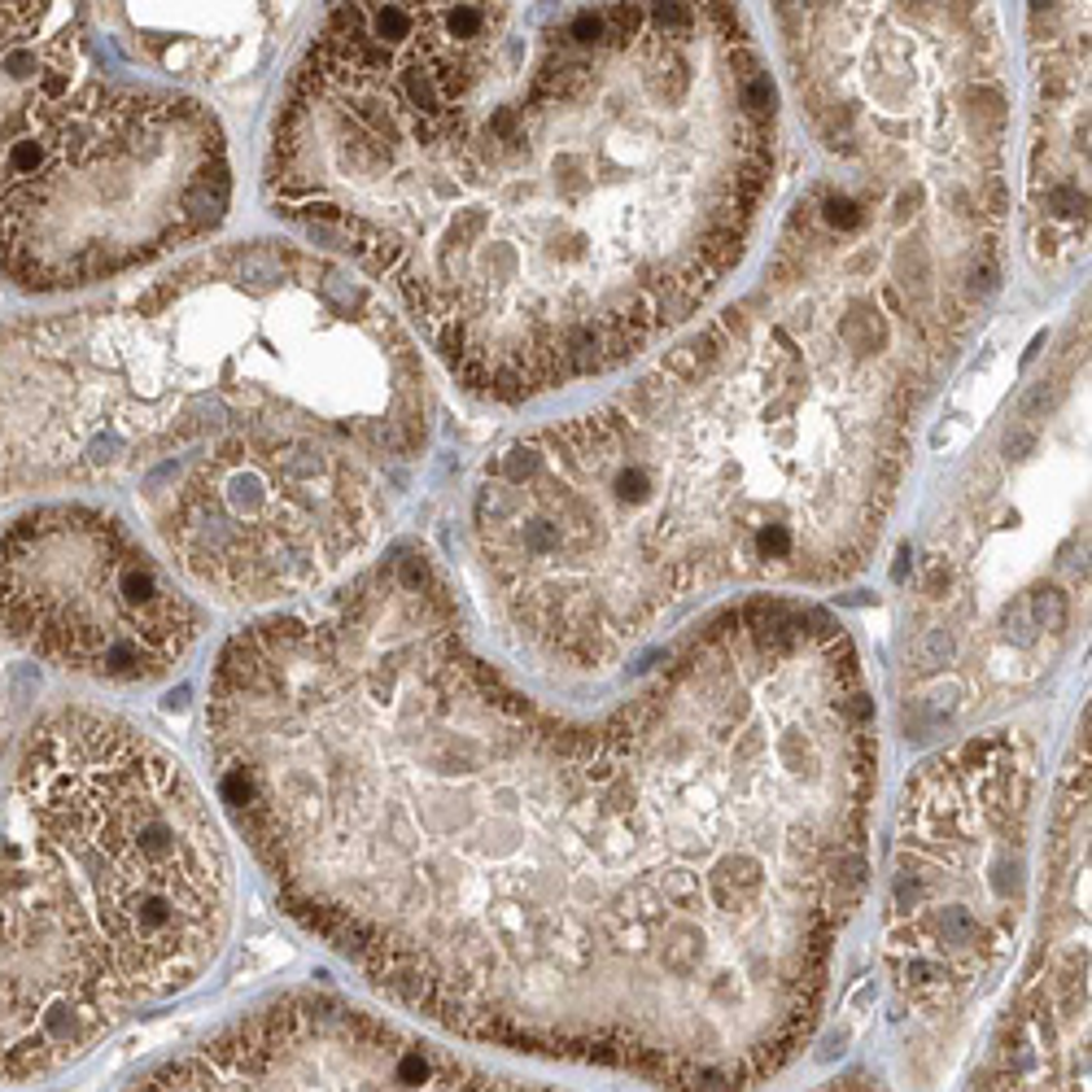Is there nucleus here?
Segmentation results:
<instances>
[{"label": "nucleus", "mask_w": 1092, "mask_h": 1092, "mask_svg": "<svg viewBox=\"0 0 1092 1092\" xmlns=\"http://www.w3.org/2000/svg\"><path fill=\"white\" fill-rule=\"evenodd\" d=\"M232 900L206 795L158 739L88 704L40 712L0 800V1080L71 1066L193 987Z\"/></svg>", "instance_id": "39448f33"}, {"label": "nucleus", "mask_w": 1092, "mask_h": 1092, "mask_svg": "<svg viewBox=\"0 0 1092 1092\" xmlns=\"http://www.w3.org/2000/svg\"><path fill=\"white\" fill-rule=\"evenodd\" d=\"M176 569L106 507L44 503L0 529V642L101 687H153L201 642Z\"/></svg>", "instance_id": "6e6552de"}, {"label": "nucleus", "mask_w": 1092, "mask_h": 1092, "mask_svg": "<svg viewBox=\"0 0 1092 1092\" xmlns=\"http://www.w3.org/2000/svg\"><path fill=\"white\" fill-rule=\"evenodd\" d=\"M206 752L302 931L433 1027L546 1062L774 1080L865 896L874 695L848 625L782 594L569 712L398 542L224 642Z\"/></svg>", "instance_id": "f257e3e1"}, {"label": "nucleus", "mask_w": 1092, "mask_h": 1092, "mask_svg": "<svg viewBox=\"0 0 1092 1092\" xmlns=\"http://www.w3.org/2000/svg\"><path fill=\"white\" fill-rule=\"evenodd\" d=\"M302 0H96L101 23L170 83L219 88L276 53Z\"/></svg>", "instance_id": "f8f14e48"}, {"label": "nucleus", "mask_w": 1092, "mask_h": 1092, "mask_svg": "<svg viewBox=\"0 0 1092 1092\" xmlns=\"http://www.w3.org/2000/svg\"><path fill=\"white\" fill-rule=\"evenodd\" d=\"M433 412L398 315L346 263L267 236L0 323V499L123 485L166 564L232 608L367 555Z\"/></svg>", "instance_id": "20e7f679"}, {"label": "nucleus", "mask_w": 1092, "mask_h": 1092, "mask_svg": "<svg viewBox=\"0 0 1092 1092\" xmlns=\"http://www.w3.org/2000/svg\"><path fill=\"white\" fill-rule=\"evenodd\" d=\"M778 141L739 0H328L263 197L363 267L468 394L520 406L722 294Z\"/></svg>", "instance_id": "7ed1b4c3"}, {"label": "nucleus", "mask_w": 1092, "mask_h": 1092, "mask_svg": "<svg viewBox=\"0 0 1092 1092\" xmlns=\"http://www.w3.org/2000/svg\"><path fill=\"white\" fill-rule=\"evenodd\" d=\"M131 1088H542L476 1066L333 992H284Z\"/></svg>", "instance_id": "1a4fd4ad"}, {"label": "nucleus", "mask_w": 1092, "mask_h": 1092, "mask_svg": "<svg viewBox=\"0 0 1092 1092\" xmlns=\"http://www.w3.org/2000/svg\"><path fill=\"white\" fill-rule=\"evenodd\" d=\"M0 726H5V681H0Z\"/></svg>", "instance_id": "ddd939ff"}, {"label": "nucleus", "mask_w": 1092, "mask_h": 1092, "mask_svg": "<svg viewBox=\"0 0 1092 1092\" xmlns=\"http://www.w3.org/2000/svg\"><path fill=\"white\" fill-rule=\"evenodd\" d=\"M813 141L761 280L608 402L494 451L472 555L503 629L608 673L726 590L869 569L913 437L1005 280L992 0H770Z\"/></svg>", "instance_id": "f03ea898"}, {"label": "nucleus", "mask_w": 1092, "mask_h": 1092, "mask_svg": "<svg viewBox=\"0 0 1092 1092\" xmlns=\"http://www.w3.org/2000/svg\"><path fill=\"white\" fill-rule=\"evenodd\" d=\"M1045 913L975 1088L1088 1084V708L1057 782Z\"/></svg>", "instance_id": "9d476101"}, {"label": "nucleus", "mask_w": 1092, "mask_h": 1092, "mask_svg": "<svg viewBox=\"0 0 1092 1092\" xmlns=\"http://www.w3.org/2000/svg\"><path fill=\"white\" fill-rule=\"evenodd\" d=\"M1036 791V739L1010 726L927 756L904 782L883 909V975L904 1010H962L1010 962Z\"/></svg>", "instance_id": "0eeeda50"}, {"label": "nucleus", "mask_w": 1092, "mask_h": 1092, "mask_svg": "<svg viewBox=\"0 0 1092 1092\" xmlns=\"http://www.w3.org/2000/svg\"><path fill=\"white\" fill-rule=\"evenodd\" d=\"M224 123L110 71L96 0H0V280L71 294L228 219Z\"/></svg>", "instance_id": "423d86ee"}, {"label": "nucleus", "mask_w": 1092, "mask_h": 1092, "mask_svg": "<svg viewBox=\"0 0 1092 1092\" xmlns=\"http://www.w3.org/2000/svg\"><path fill=\"white\" fill-rule=\"evenodd\" d=\"M1027 180L1022 232L1040 271L1088 254V0H1027Z\"/></svg>", "instance_id": "9b49d317"}]
</instances>
